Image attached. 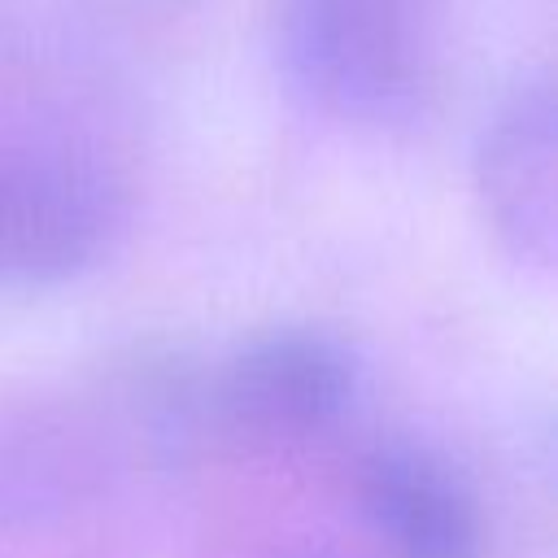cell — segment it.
Segmentation results:
<instances>
[{
	"label": "cell",
	"mask_w": 558,
	"mask_h": 558,
	"mask_svg": "<svg viewBox=\"0 0 558 558\" xmlns=\"http://www.w3.org/2000/svg\"><path fill=\"white\" fill-rule=\"evenodd\" d=\"M436 0H283L288 78L331 118L392 122L436 74Z\"/></svg>",
	"instance_id": "cell-1"
},
{
	"label": "cell",
	"mask_w": 558,
	"mask_h": 558,
	"mask_svg": "<svg viewBox=\"0 0 558 558\" xmlns=\"http://www.w3.org/2000/svg\"><path fill=\"white\" fill-rule=\"evenodd\" d=\"M109 192L74 153L0 135V283L48 288L78 275L105 244Z\"/></svg>",
	"instance_id": "cell-2"
},
{
	"label": "cell",
	"mask_w": 558,
	"mask_h": 558,
	"mask_svg": "<svg viewBox=\"0 0 558 558\" xmlns=\"http://www.w3.org/2000/svg\"><path fill=\"white\" fill-rule=\"evenodd\" d=\"M484 222L514 262L554 266L558 253V109L545 78L519 83L488 118L475 148Z\"/></svg>",
	"instance_id": "cell-3"
},
{
	"label": "cell",
	"mask_w": 558,
	"mask_h": 558,
	"mask_svg": "<svg viewBox=\"0 0 558 558\" xmlns=\"http://www.w3.org/2000/svg\"><path fill=\"white\" fill-rule=\"evenodd\" d=\"M353 357L323 331L283 327L248 340L222 375V410L253 436H310L344 414Z\"/></svg>",
	"instance_id": "cell-4"
},
{
	"label": "cell",
	"mask_w": 558,
	"mask_h": 558,
	"mask_svg": "<svg viewBox=\"0 0 558 558\" xmlns=\"http://www.w3.org/2000/svg\"><path fill=\"white\" fill-rule=\"evenodd\" d=\"M357 501L397 558H475L480 514L449 466L423 449L388 445L362 458Z\"/></svg>",
	"instance_id": "cell-5"
},
{
	"label": "cell",
	"mask_w": 558,
	"mask_h": 558,
	"mask_svg": "<svg viewBox=\"0 0 558 558\" xmlns=\"http://www.w3.org/2000/svg\"><path fill=\"white\" fill-rule=\"evenodd\" d=\"M92 480L83 440L48 410L0 418V514L44 519L65 510Z\"/></svg>",
	"instance_id": "cell-6"
},
{
	"label": "cell",
	"mask_w": 558,
	"mask_h": 558,
	"mask_svg": "<svg viewBox=\"0 0 558 558\" xmlns=\"http://www.w3.org/2000/svg\"><path fill=\"white\" fill-rule=\"evenodd\" d=\"M275 558H336V554H323V549H288V554H275Z\"/></svg>",
	"instance_id": "cell-7"
}]
</instances>
